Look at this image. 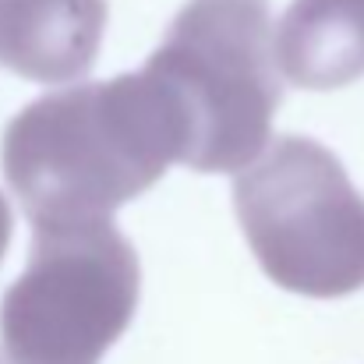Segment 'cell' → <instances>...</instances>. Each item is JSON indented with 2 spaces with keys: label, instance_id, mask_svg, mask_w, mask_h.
I'll return each instance as SVG.
<instances>
[{
  "label": "cell",
  "instance_id": "6da1fadb",
  "mask_svg": "<svg viewBox=\"0 0 364 364\" xmlns=\"http://www.w3.org/2000/svg\"><path fill=\"white\" fill-rule=\"evenodd\" d=\"M181 159V131L152 75L50 92L4 127L0 170L32 230L103 220Z\"/></svg>",
  "mask_w": 364,
  "mask_h": 364
},
{
  "label": "cell",
  "instance_id": "7a4b0ae2",
  "mask_svg": "<svg viewBox=\"0 0 364 364\" xmlns=\"http://www.w3.org/2000/svg\"><path fill=\"white\" fill-rule=\"evenodd\" d=\"M198 173H237L269 141L283 103L269 0H188L145 60Z\"/></svg>",
  "mask_w": 364,
  "mask_h": 364
},
{
  "label": "cell",
  "instance_id": "3957f363",
  "mask_svg": "<svg viewBox=\"0 0 364 364\" xmlns=\"http://www.w3.org/2000/svg\"><path fill=\"white\" fill-rule=\"evenodd\" d=\"M234 209L276 287L318 301L364 287V198L322 141L276 138L237 170Z\"/></svg>",
  "mask_w": 364,
  "mask_h": 364
},
{
  "label": "cell",
  "instance_id": "277c9868",
  "mask_svg": "<svg viewBox=\"0 0 364 364\" xmlns=\"http://www.w3.org/2000/svg\"><path fill=\"white\" fill-rule=\"evenodd\" d=\"M32 234L28 265L0 301V350L14 364H100L138 308L134 247L110 216Z\"/></svg>",
  "mask_w": 364,
  "mask_h": 364
},
{
  "label": "cell",
  "instance_id": "5b68a950",
  "mask_svg": "<svg viewBox=\"0 0 364 364\" xmlns=\"http://www.w3.org/2000/svg\"><path fill=\"white\" fill-rule=\"evenodd\" d=\"M103 32L107 0H0V60L28 82L89 75Z\"/></svg>",
  "mask_w": 364,
  "mask_h": 364
},
{
  "label": "cell",
  "instance_id": "8992f818",
  "mask_svg": "<svg viewBox=\"0 0 364 364\" xmlns=\"http://www.w3.org/2000/svg\"><path fill=\"white\" fill-rule=\"evenodd\" d=\"M279 75L311 92L364 78V0H294L272 36Z\"/></svg>",
  "mask_w": 364,
  "mask_h": 364
},
{
  "label": "cell",
  "instance_id": "52a82bcc",
  "mask_svg": "<svg viewBox=\"0 0 364 364\" xmlns=\"http://www.w3.org/2000/svg\"><path fill=\"white\" fill-rule=\"evenodd\" d=\"M7 244H11V209H7V202L0 195V258H4Z\"/></svg>",
  "mask_w": 364,
  "mask_h": 364
},
{
  "label": "cell",
  "instance_id": "ba28073f",
  "mask_svg": "<svg viewBox=\"0 0 364 364\" xmlns=\"http://www.w3.org/2000/svg\"><path fill=\"white\" fill-rule=\"evenodd\" d=\"M0 364H14V361H11V358H7V354H4V350H0Z\"/></svg>",
  "mask_w": 364,
  "mask_h": 364
}]
</instances>
